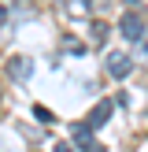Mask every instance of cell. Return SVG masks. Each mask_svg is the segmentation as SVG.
Instances as JSON below:
<instances>
[{"label":"cell","mask_w":148,"mask_h":152,"mask_svg":"<svg viewBox=\"0 0 148 152\" xmlns=\"http://www.w3.org/2000/svg\"><path fill=\"white\" fill-rule=\"evenodd\" d=\"M107 74L111 78H126L130 74V56L126 52H107Z\"/></svg>","instance_id":"2"},{"label":"cell","mask_w":148,"mask_h":152,"mask_svg":"<svg viewBox=\"0 0 148 152\" xmlns=\"http://www.w3.org/2000/svg\"><path fill=\"white\" fill-rule=\"evenodd\" d=\"M4 19H7V11H4V4H0V26H4Z\"/></svg>","instance_id":"8"},{"label":"cell","mask_w":148,"mask_h":152,"mask_svg":"<svg viewBox=\"0 0 148 152\" xmlns=\"http://www.w3.org/2000/svg\"><path fill=\"white\" fill-rule=\"evenodd\" d=\"M122 37L126 41H144V19L137 11H126L122 15Z\"/></svg>","instance_id":"1"},{"label":"cell","mask_w":148,"mask_h":152,"mask_svg":"<svg viewBox=\"0 0 148 152\" xmlns=\"http://www.w3.org/2000/svg\"><path fill=\"white\" fill-rule=\"evenodd\" d=\"M56 152H74V148L67 145V141H59V145H56Z\"/></svg>","instance_id":"7"},{"label":"cell","mask_w":148,"mask_h":152,"mask_svg":"<svg viewBox=\"0 0 148 152\" xmlns=\"http://www.w3.org/2000/svg\"><path fill=\"white\" fill-rule=\"evenodd\" d=\"M7 74H11L15 82H26V78H30V59H22V56H15L11 63H7Z\"/></svg>","instance_id":"5"},{"label":"cell","mask_w":148,"mask_h":152,"mask_svg":"<svg viewBox=\"0 0 148 152\" xmlns=\"http://www.w3.org/2000/svg\"><path fill=\"white\" fill-rule=\"evenodd\" d=\"M33 115L41 119V123H52V111H48V108H33Z\"/></svg>","instance_id":"6"},{"label":"cell","mask_w":148,"mask_h":152,"mask_svg":"<svg viewBox=\"0 0 148 152\" xmlns=\"http://www.w3.org/2000/svg\"><path fill=\"white\" fill-rule=\"evenodd\" d=\"M74 141L81 145V152H104V148L93 141V126H85V123H81V126H74Z\"/></svg>","instance_id":"3"},{"label":"cell","mask_w":148,"mask_h":152,"mask_svg":"<svg viewBox=\"0 0 148 152\" xmlns=\"http://www.w3.org/2000/svg\"><path fill=\"white\" fill-rule=\"evenodd\" d=\"M107 119H111V100H100V104H96L93 111H89L85 126H104V123H107Z\"/></svg>","instance_id":"4"}]
</instances>
